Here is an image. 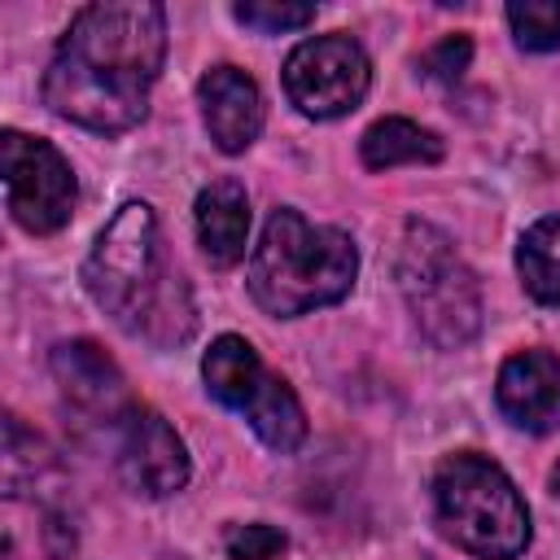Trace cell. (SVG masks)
<instances>
[{
  "mask_svg": "<svg viewBox=\"0 0 560 560\" xmlns=\"http://www.w3.org/2000/svg\"><path fill=\"white\" fill-rule=\"evenodd\" d=\"M398 289L407 298L411 319L420 324V332L433 346L459 350V346H468L477 337V328H481L477 276L455 254L446 232H438L433 223L411 219L402 228V241H398Z\"/></svg>",
  "mask_w": 560,
  "mask_h": 560,
  "instance_id": "obj_5",
  "label": "cell"
},
{
  "mask_svg": "<svg viewBox=\"0 0 560 560\" xmlns=\"http://www.w3.org/2000/svg\"><path fill=\"white\" fill-rule=\"evenodd\" d=\"M551 490L560 494V459H556V468H551Z\"/></svg>",
  "mask_w": 560,
  "mask_h": 560,
  "instance_id": "obj_20",
  "label": "cell"
},
{
  "mask_svg": "<svg viewBox=\"0 0 560 560\" xmlns=\"http://www.w3.org/2000/svg\"><path fill=\"white\" fill-rule=\"evenodd\" d=\"M289 547V538L276 529V525H262V521H249V525H232L223 534V551L228 560H271Z\"/></svg>",
  "mask_w": 560,
  "mask_h": 560,
  "instance_id": "obj_18",
  "label": "cell"
},
{
  "mask_svg": "<svg viewBox=\"0 0 560 560\" xmlns=\"http://www.w3.org/2000/svg\"><path fill=\"white\" fill-rule=\"evenodd\" d=\"M52 376H57L61 394H66L79 411H88V416H96V420H105V424H114V420L131 407L127 381H122L118 363H114L96 341H88V337L61 341V346L52 350Z\"/></svg>",
  "mask_w": 560,
  "mask_h": 560,
  "instance_id": "obj_12",
  "label": "cell"
},
{
  "mask_svg": "<svg viewBox=\"0 0 560 560\" xmlns=\"http://www.w3.org/2000/svg\"><path fill=\"white\" fill-rule=\"evenodd\" d=\"M201 381L210 398L241 411L249 429L262 438V446H271L276 455H293L306 442V411L298 394L289 389L284 376L267 372V363L245 337L236 332L214 337L201 359Z\"/></svg>",
  "mask_w": 560,
  "mask_h": 560,
  "instance_id": "obj_6",
  "label": "cell"
},
{
  "mask_svg": "<svg viewBox=\"0 0 560 560\" xmlns=\"http://www.w3.org/2000/svg\"><path fill=\"white\" fill-rule=\"evenodd\" d=\"M359 249L341 228L306 223L293 206H276L249 254V298L276 315L293 319L315 306H332L354 289Z\"/></svg>",
  "mask_w": 560,
  "mask_h": 560,
  "instance_id": "obj_3",
  "label": "cell"
},
{
  "mask_svg": "<svg viewBox=\"0 0 560 560\" xmlns=\"http://www.w3.org/2000/svg\"><path fill=\"white\" fill-rule=\"evenodd\" d=\"M83 289L127 337L158 350H175L197 332L192 289L171 262L149 201L118 206V214L101 228L83 262Z\"/></svg>",
  "mask_w": 560,
  "mask_h": 560,
  "instance_id": "obj_2",
  "label": "cell"
},
{
  "mask_svg": "<svg viewBox=\"0 0 560 560\" xmlns=\"http://www.w3.org/2000/svg\"><path fill=\"white\" fill-rule=\"evenodd\" d=\"M197 105L219 153H245L262 131V92L241 66H210L197 83Z\"/></svg>",
  "mask_w": 560,
  "mask_h": 560,
  "instance_id": "obj_11",
  "label": "cell"
},
{
  "mask_svg": "<svg viewBox=\"0 0 560 560\" xmlns=\"http://www.w3.org/2000/svg\"><path fill=\"white\" fill-rule=\"evenodd\" d=\"M166 57V9L153 0H101L70 18L48 74L44 105L88 131L114 136L144 118Z\"/></svg>",
  "mask_w": 560,
  "mask_h": 560,
  "instance_id": "obj_1",
  "label": "cell"
},
{
  "mask_svg": "<svg viewBox=\"0 0 560 560\" xmlns=\"http://www.w3.org/2000/svg\"><path fill=\"white\" fill-rule=\"evenodd\" d=\"M494 402L525 433L560 429V354H551V350H521V354H512L499 368Z\"/></svg>",
  "mask_w": 560,
  "mask_h": 560,
  "instance_id": "obj_10",
  "label": "cell"
},
{
  "mask_svg": "<svg viewBox=\"0 0 560 560\" xmlns=\"http://www.w3.org/2000/svg\"><path fill=\"white\" fill-rule=\"evenodd\" d=\"M232 18L258 35H284L315 22V4H289V0H241L232 4Z\"/></svg>",
  "mask_w": 560,
  "mask_h": 560,
  "instance_id": "obj_17",
  "label": "cell"
},
{
  "mask_svg": "<svg viewBox=\"0 0 560 560\" xmlns=\"http://www.w3.org/2000/svg\"><path fill=\"white\" fill-rule=\"evenodd\" d=\"M359 158L368 171H389V166H407V162H438L442 136L411 122V118H376L359 140Z\"/></svg>",
  "mask_w": 560,
  "mask_h": 560,
  "instance_id": "obj_14",
  "label": "cell"
},
{
  "mask_svg": "<svg viewBox=\"0 0 560 560\" xmlns=\"http://www.w3.org/2000/svg\"><path fill=\"white\" fill-rule=\"evenodd\" d=\"M433 516L442 538L477 560H516L529 547L521 490L477 451H455L433 468Z\"/></svg>",
  "mask_w": 560,
  "mask_h": 560,
  "instance_id": "obj_4",
  "label": "cell"
},
{
  "mask_svg": "<svg viewBox=\"0 0 560 560\" xmlns=\"http://www.w3.org/2000/svg\"><path fill=\"white\" fill-rule=\"evenodd\" d=\"M114 464L131 494L166 499L188 486V451L162 411L131 402L114 420Z\"/></svg>",
  "mask_w": 560,
  "mask_h": 560,
  "instance_id": "obj_9",
  "label": "cell"
},
{
  "mask_svg": "<svg viewBox=\"0 0 560 560\" xmlns=\"http://www.w3.org/2000/svg\"><path fill=\"white\" fill-rule=\"evenodd\" d=\"M372 88V61L350 35L302 39L284 61V96L306 118H341Z\"/></svg>",
  "mask_w": 560,
  "mask_h": 560,
  "instance_id": "obj_8",
  "label": "cell"
},
{
  "mask_svg": "<svg viewBox=\"0 0 560 560\" xmlns=\"http://www.w3.org/2000/svg\"><path fill=\"white\" fill-rule=\"evenodd\" d=\"M516 276L538 306H560V214L525 228L516 245Z\"/></svg>",
  "mask_w": 560,
  "mask_h": 560,
  "instance_id": "obj_15",
  "label": "cell"
},
{
  "mask_svg": "<svg viewBox=\"0 0 560 560\" xmlns=\"http://www.w3.org/2000/svg\"><path fill=\"white\" fill-rule=\"evenodd\" d=\"M508 26L521 48L551 52V48H560V0H512Z\"/></svg>",
  "mask_w": 560,
  "mask_h": 560,
  "instance_id": "obj_16",
  "label": "cell"
},
{
  "mask_svg": "<svg viewBox=\"0 0 560 560\" xmlns=\"http://www.w3.org/2000/svg\"><path fill=\"white\" fill-rule=\"evenodd\" d=\"M0 171H4L9 214L18 228L48 236V232H61L70 223L74 201H79V184H74L70 162L48 140L9 127L0 136Z\"/></svg>",
  "mask_w": 560,
  "mask_h": 560,
  "instance_id": "obj_7",
  "label": "cell"
},
{
  "mask_svg": "<svg viewBox=\"0 0 560 560\" xmlns=\"http://www.w3.org/2000/svg\"><path fill=\"white\" fill-rule=\"evenodd\" d=\"M192 219H197V245L206 254L210 267L228 271L245 258V245H249V197L236 179H210L201 192H197V206H192Z\"/></svg>",
  "mask_w": 560,
  "mask_h": 560,
  "instance_id": "obj_13",
  "label": "cell"
},
{
  "mask_svg": "<svg viewBox=\"0 0 560 560\" xmlns=\"http://www.w3.org/2000/svg\"><path fill=\"white\" fill-rule=\"evenodd\" d=\"M468 61H472V39H468L464 31H455V35H446V39H438V44L420 57V70H424L429 79L455 83V79L468 70Z\"/></svg>",
  "mask_w": 560,
  "mask_h": 560,
  "instance_id": "obj_19",
  "label": "cell"
}]
</instances>
